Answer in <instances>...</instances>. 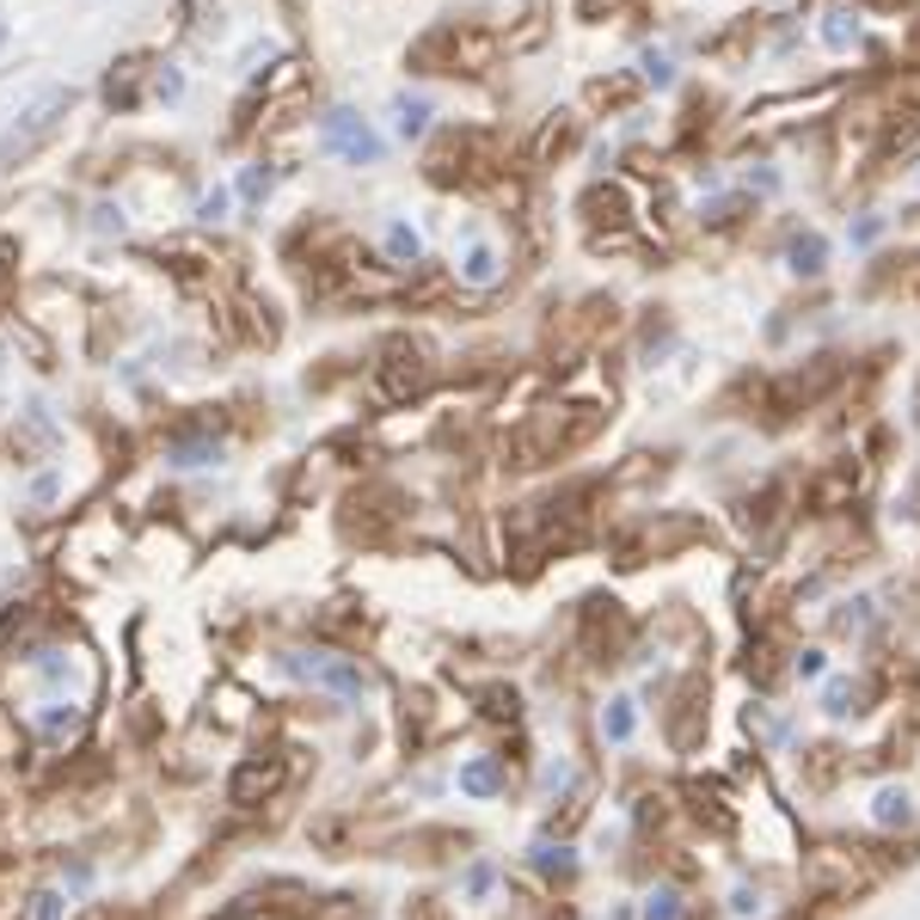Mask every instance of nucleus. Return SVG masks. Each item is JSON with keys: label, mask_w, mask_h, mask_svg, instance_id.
<instances>
[{"label": "nucleus", "mask_w": 920, "mask_h": 920, "mask_svg": "<svg viewBox=\"0 0 920 920\" xmlns=\"http://www.w3.org/2000/svg\"><path fill=\"white\" fill-rule=\"evenodd\" d=\"M387 252H393V264H418L423 258V239L411 234L406 222H393V227H387Z\"/></svg>", "instance_id": "obj_15"}, {"label": "nucleus", "mask_w": 920, "mask_h": 920, "mask_svg": "<svg viewBox=\"0 0 920 920\" xmlns=\"http://www.w3.org/2000/svg\"><path fill=\"white\" fill-rule=\"evenodd\" d=\"M786 258H791V270H798V276H822V264H828V239H822V234H798Z\"/></svg>", "instance_id": "obj_8"}, {"label": "nucleus", "mask_w": 920, "mask_h": 920, "mask_svg": "<svg viewBox=\"0 0 920 920\" xmlns=\"http://www.w3.org/2000/svg\"><path fill=\"white\" fill-rule=\"evenodd\" d=\"M822 43H828V50H853V43H859V19L853 13H828L822 19Z\"/></svg>", "instance_id": "obj_14"}, {"label": "nucleus", "mask_w": 920, "mask_h": 920, "mask_svg": "<svg viewBox=\"0 0 920 920\" xmlns=\"http://www.w3.org/2000/svg\"><path fill=\"white\" fill-rule=\"evenodd\" d=\"M460 791H467V798H498L503 791V761H491V755L467 761L460 767Z\"/></svg>", "instance_id": "obj_7"}, {"label": "nucleus", "mask_w": 920, "mask_h": 920, "mask_svg": "<svg viewBox=\"0 0 920 920\" xmlns=\"http://www.w3.org/2000/svg\"><path fill=\"white\" fill-rule=\"evenodd\" d=\"M276 786H283V761H276V755H246V761L227 774V804L252 810V804H264Z\"/></svg>", "instance_id": "obj_4"}, {"label": "nucleus", "mask_w": 920, "mask_h": 920, "mask_svg": "<svg viewBox=\"0 0 920 920\" xmlns=\"http://www.w3.org/2000/svg\"><path fill=\"white\" fill-rule=\"evenodd\" d=\"M0 276H7V258H0Z\"/></svg>", "instance_id": "obj_30"}, {"label": "nucleus", "mask_w": 920, "mask_h": 920, "mask_svg": "<svg viewBox=\"0 0 920 920\" xmlns=\"http://www.w3.org/2000/svg\"><path fill=\"white\" fill-rule=\"evenodd\" d=\"M467 890L485 896V890H491V866H473V871H467Z\"/></svg>", "instance_id": "obj_27"}, {"label": "nucleus", "mask_w": 920, "mask_h": 920, "mask_svg": "<svg viewBox=\"0 0 920 920\" xmlns=\"http://www.w3.org/2000/svg\"><path fill=\"white\" fill-rule=\"evenodd\" d=\"M264 191H270V172H264V166H252L246 178H239V197H252V203H258Z\"/></svg>", "instance_id": "obj_20"}, {"label": "nucleus", "mask_w": 920, "mask_h": 920, "mask_svg": "<svg viewBox=\"0 0 920 920\" xmlns=\"http://www.w3.org/2000/svg\"><path fill=\"white\" fill-rule=\"evenodd\" d=\"M485 712H491V718H515V694H503V687H491V694H485Z\"/></svg>", "instance_id": "obj_21"}, {"label": "nucleus", "mask_w": 920, "mask_h": 920, "mask_svg": "<svg viewBox=\"0 0 920 920\" xmlns=\"http://www.w3.org/2000/svg\"><path fill=\"white\" fill-rule=\"evenodd\" d=\"M859 699H866V687H859V682H847V675H841V682H828L822 712H828V718H853V712H866Z\"/></svg>", "instance_id": "obj_9"}, {"label": "nucleus", "mask_w": 920, "mask_h": 920, "mask_svg": "<svg viewBox=\"0 0 920 920\" xmlns=\"http://www.w3.org/2000/svg\"><path fill=\"white\" fill-rule=\"evenodd\" d=\"M289 669L319 682V687H331V694H344V699H362V687H368V675L350 657H289Z\"/></svg>", "instance_id": "obj_5"}, {"label": "nucleus", "mask_w": 920, "mask_h": 920, "mask_svg": "<svg viewBox=\"0 0 920 920\" xmlns=\"http://www.w3.org/2000/svg\"><path fill=\"white\" fill-rule=\"evenodd\" d=\"M43 730H50V736L74 730V706H68V712H50V718H43Z\"/></svg>", "instance_id": "obj_24"}, {"label": "nucleus", "mask_w": 920, "mask_h": 920, "mask_svg": "<svg viewBox=\"0 0 920 920\" xmlns=\"http://www.w3.org/2000/svg\"><path fill=\"white\" fill-rule=\"evenodd\" d=\"M393 123H399V135L411 142V135L430 130V105H423V99H411V92H399V99H393Z\"/></svg>", "instance_id": "obj_11"}, {"label": "nucleus", "mask_w": 920, "mask_h": 920, "mask_svg": "<svg viewBox=\"0 0 920 920\" xmlns=\"http://www.w3.org/2000/svg\"><path fill=\"white\" fill-rule=\"evenodd\" d=\"M74 111V86H43L38 99H31L25 111H19L13 123H7V135H0V172H13L19 160H31L43 142H50L55 130H62V117Z\"/></svg>", "instance_id": "obj_1"}, {"label": "nucleus", "mask_w": 920, "mask_h": 920, "mask_svg": "<svg viewBox=\"0 0 920 920\" xmlns=\"http://www.w3.org/2000/svg\"><path fill=\"white\" fill-rule=\"evenodd\" d=\"M326 147H338L350 166H375L381 160V135L368 130L356 111H326Z\"/></svg>", "instance_id": "obj_3"}, {"label": "nucleus", "mask_w": 920, "mask_h": 920, "mask_svg": "<svg viewBox=\"0 0 920 920\" xmlns=\"http://www.w3.org/2000/svg\"><path fill=\"white\" fill-rule=\"evenodd\" d=\"M644 80H651V86H669V80H675L669 55H644Z\"/></svg>", "instance_id": "obj_19"}, {"label": "nucleus", "mask_w": 920, "mask_h": 920, "mask_svg": "<svg viewBox=\"0 0 920 920\" xmlns=\"http://www.w3.org/2000/svg\"><path fill=\"white\" fill-rule=\"evenodd\" d=\"M534 871H546V878H571V853H565V847H540Z\"/></svg>", "instance_id": "obj_18"}, {"label": "nucleus", "mask_w": 920, "mask_h": 920, "mask_svg": "<svg viewBox=\"0 0 920 920\" xmlns=\"http://www.w3.org/2000/svg\"><path fill=\"white\" fill-rule=\"evenodd\" d=\"M99 234H123V215L117 209H99Z\"/></svg>", "instance_id": "obj_28"}, {"label": "nucleus", "mask_w": 920, "mask_h": 920, "mask_svg": "<svg viewBox=\"0 0 920 920\" xmlns=\"http://www.w3.org/2000/svg\"><path fill=\"white\" fill-rule=\"evenodd\" d=\"M154 92H160V99H178V92H184V80H178V74H172V68H166V74L154 80Z\"/></svg>", "instance_id": "obj_25"}, {"label": "nucleus", "mask_w": 920, "mask_h": 920, "mask_svg": "<svg viewBox=\"0 0 920 920\" xmlns=\"http://www.w3.org/2000/svg\"><path fill=\"white\" fill-rule=\"evenodd\" d=\"M55 485H62V479H55V473H43L38 485H31V503H50V498H55Z\"/></svg>", "instance_id": "obj_26"}, {"label": "nucleus", "mask_w": 920, "mask_h": 920, "mask_svg": "<svg viewBox=\"0 0 920 920\" xmlns=\"http://www.w3.org/2000/svg\"><path fill=\"white\" fill-rule=\"evenodd\" d=\"M871 822L878 828H908L914 822V798H908V786H883L878 798H871Z\"/></svg>", "instance_id": "obj_6"}, {"label": "nucleus", "mask_w": 920, "mask_h": 920, "mask_svg": "<svg viewBox=\"0 0 920 920\" xmlns=\"http://www.w3.org/2000/svg\"><path fill=\"white\" fill-rule=\"evenodd\" d=\"M460 276H467L473 289H491V283H498V252L473 246V252H467V264H460Z\"/></svg>", "instance_id": "obj_12"}, {"label": "nucleus", "mask_w": 920, "mask_h": 920, "mask_svg": "<svg viewBox=\"0 0 920 920\" xmlns=\"http://www.w3.org/2000/svg\"><path fill=\"white\" fill-rule=\"evenodd\" d=\"M791 669H798L804 682H816V675H822V651H798V663H791Z\"/></svg>", "instance_id": "obj_23"}, {"label": "nucleus", "mask_w": 920, "mask_h": 920, "mask_svg": "<svg viewBox=\"0 0 920 920\" xmlns=\"http://www.w3.org/2000/svg\"><path fill=\"white\" fill-rule=\"evenodd\" d=\"M172 460H178V467H209V460H222V448L203 442V436H178V442H172Z\"/></svg>", "instance_id": "obj_13"}, {"label": "nucleus", "mask_w": 920, "mask_h": 920, "mask_svg": "<svg viewBox=\"0 0 920 920\" xmlns=\"http://www.w3.org/2000/svg\"><path fill=\"white\" fill-rule=\"evenodd\" d=\"M0 50H7V25H0Z\"/></svg>", "instance_id": "obj_29"}, {"label": "nucleus", "mask_w": 920, "mask_h": 920, "mask_svg": "<svg viewBox=\"0 0 920 920\" xmlns=\"http://www.w3.org/2000/svg\"><path fill=\"white\" fill-rule=\"evenodd\" d=\"M31 920H68V896L62 890H38L31 896Z\"/></svg>", "instance_id": "obj_17"}, {"label": "nucleus", "mask_w": 920, "mask_h": 920, "mask_svg": "<svg viewBox=\"0 0 920 920\" xmlns=\"http://www.w3.org/2000/svg\"><path fill=\"white\" fill-rule=\"evenodd\" d=\"M644 920H682V890H669V883L651 890L644 896Z\"/></svg>", "instance_id": "obj_16"}, {"label": "nucleus", "mask_w": 920, "mask_h": 920, "mask_svg": "<svg viewBox=\"0 0 920 920\" xmlns=\"http://www.w3.org/2000/svg\"><path fill=\"white\" fill-rule=\"evenodd\" d=\"M632 730H638V706H632V699H607L602 736H607V743H632Z\"/></svg>", "instance_id": "obj_10"}, {"label": "nucleus", "mask_w": 920, "mask_h": 920, "mask_svg": "<svg viewBox=\"0 0 920 920\" xmlns=\"http://www.w3.org/2000/svg\"><path fill=\"white\" fill-rule=\"evenodd\" d=\"M197 215H203V222H222V215H227V191H209V197L197 203Z\"/></svg>", "instance_id": "obj_22"}, {"label": "nucleus", "mask_w": 920, "mask_h": 920, "mask_svg": "<svg viewBox=\"0 0 920 920\" xmlns=\"http://www.w3.org/2000/svg\"><path fill=\"white\" fill-rule=\"evenodd\" d=\"M375 387H381V399H393V406H406V399H418L423 387H430V362H423V350L411 338H393L381 350V362H375Z\"/></svg>", "instance_id": "obj_2"}]
</instances>
